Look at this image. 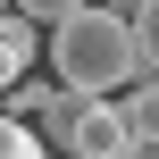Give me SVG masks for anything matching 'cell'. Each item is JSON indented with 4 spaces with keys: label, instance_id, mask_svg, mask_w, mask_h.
<instances>
[{
    "label": "cell",
    "instance_id": "cell-1",
    "mask_svg": "<svg viewBox=\"0 0 159 159\" xmlns=\"http://www.w3.org/2000/svg\"><path fill=\"white\" fill-rule=\"evenodd\" d=\"M50 75H59L67 92H101V101H117L126 84H143L134 25L109 17V8H75L67 25H50Z\"/></svg>",
    "mask_w": 159,
    "mask_h": 159
},
{
    "label": "cell",
    "instance_id": "cell-2",
    "mask_svg": "<svg viewBox=\"0 0 159 159\" xmlns=\"http://www.w3.org/2000/svg\"><path fill=\"white\" fill-rule=\"evenodd\" d=\"M42 134H50L67 159H126V151H134L126 109H117V101H101V92H67V101L42 117Z\"/></svg>",
    "mask_w": 159,
    "mask_h": 159
},
{
    "label": "cell",
    "instance_id": "cell-3",
    "mask_svg": "<svg viewBox=\"0 0 159 159\" xmlns=\"http://www.w3.org/2000/svg\"><path fill=\"white\" fill-rule=\"evenodd\" d=\"M59 101H67V84H59V75H17V84H8V109H0V117H50Z\"/></svg>",
    "mask_w": 159,
    "mask_h": 159
},
{
    "label": "cell",
    "instance_id": "cell-4",
    "mask_svg": "<svg viewBox=\"0 0 159 159\" xmlns=\"http://www.w3.org/2000/svg\"><path fill=\"white\" fill-rule=\"evenodd\" d=\"M117 109H126V134H134V143H159V75L126 84V92H117Z\"/></svg>",
    "mask_w": 159,
    "mask_h": 159
},
{
    "label": "cell",
    "instance_id": "cell-5",
    "mask_svg": "<svg viewBox=\"0 0 159 159\" xmlns=\"http://www.w3.org/2000/svg\"><path fill=\"white\" fill-rule=\"evenodd\" d=\"M0 159H50V143H42L25 117H0Z\"/></svg>",
    "mask_w": 159,
    "mask_h": 159
},
{
    "label": "cell",
    "instance_id": "cell-6",
    "mask_svg": "<svg viewBox=\"0 0 159 159\" xmlns=\"http://www.w3.org/2000/svg\"><path fill=\"white\" fill-rule=\"evenodd\" d=\"M134 59H143V75H159V0H143V17H134Z\"/></svg>",
    "mask_w": 159,
    "mask_h": 159
},
{
    "label": "cell",
    "instance_id": "cell-7",
    "mask_svg": "<svg viewBox=\"0 0 159 159\" xmlns=\"http://www.w3.org/2000/svg\"><path fill=\"white\" fill-rule=\"evenodd\" d=\"M75 8H92V0H17V17H34L42 34H50V25H67Z\"/></svg>",
    "mask_w": 159,
    "mask_h": 159
},
{
    "label": "cell",
    "instance_id": "cell-8",
    "mask_svg": "<svg viewBox=\"0 0 159 159\" xmlns=\"http://www.w3.org/2000/svg\"><path fill=\"white\" fill-rule=\"evenodd\" d=\"M25 67H34V59H25V50H8V42H0V92H8V84H17V75H25Z\"/></svg>",
    "mask_w": 159,
    "mask_h": 159
},
{
    "label": "cell",
    "instance_id": "cell-9",
    "mask_svg": "<svg viewBox=\"0 0 159 159\" xmlns=\"http://www.w3.org/2000/svg\"><path fill=\"white\" fill-rule=\"evenodd\" d=\"M8 8H17V0H0V17H8Z\"/></svg>",
    "mask_w": 159,
    "mask_h": 159
}]
</instances>
